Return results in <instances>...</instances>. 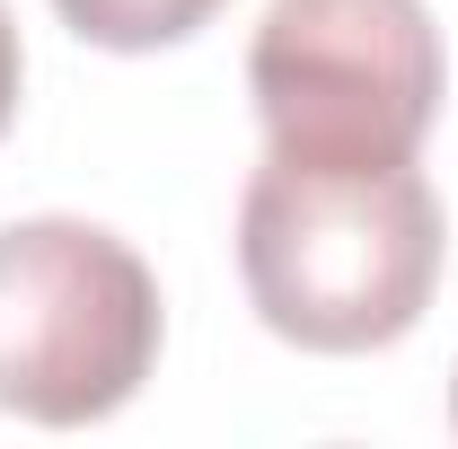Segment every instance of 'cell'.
<instances>
[{
  "label": "cell",
  "mask_w": 458,
  "mask_h": 449,
  "mask_svg": "<svg viewBox=\"0 0 458 449\" xmlns=\"http://www.w3.org/2000/svg\"><path fill=\"white\" fill-rule=\"evenodd\" d=\"M159 274L106 221H36L0 229V414L18 423H106L159 370Z\"/></svg>",
  "instance_id": "7a4b0ae2"
},
{
  "label": "cell",
  "mask_w": 458,
  "mask_h": 449,
  "mask_svg": "<svg viewBox=\"0 0 458 449\" xmlns=\"http://www.w3.org/2000/svg\"><path fill=\"white\" fill-rule=\"evenodd\" d=\"M450 423H458V379H450Z\"/></svg>",
  "instance_id": "8992f818"
},
{
  "label": "cell",
  "mask_w": 458,
  "mask_h": 449,
  "mask_svg": "<svg viewBox=\"0 0 458 449\" xmlns=\"http://www.w3.org/2000/svg\"><path fill=\"white\" fill-rule=\"evenodd\" d=\"M229 0H54V18L98 45V54H159V45H185L194 27H212Z\"/></svg>",
  "instance_id": "277c9868"
},
{
  "label": "cell",
  "mask_w": 458,
  "mask_h": 449,
  "mask_svg": "<svg viewBox=\"0 0 458 449\" xmlns=\"http://www.w3.org/2000/svg\"><path fill=\"white\" fill-rule=\"evenodd\" d=\"M441 194L414 159H274L238 194V274L256 318L300 352H388L441 291Z\"/></svg>",
  "instance_id": "6da1fadb"
},
{
  "label": "cell",
  "mask_w": 458,
  "mask_h": 449,
  "mask_svg": "<svg viewBox=\"0 0 458 449\" xmlns=\"http://www.w3.org/2000/svg\"><path fill=\"white\" fill-rule=\"evenodd\" d=\"M18 89H27V54H18V27H9V9H0V132L18 123Z\"/></svg>",
  "instance_id": "5b68a950"
},
{
  "label": "cell",
  "mask_w": 458,
  "mask_h": 449,
  "mask_svg": "<svg viewBox=\"0 0 458 449\" xmlns=\"http://www.w3.org/2000/svg\"><path fill=\"white\" fill-rule=\"evenodd\" d=\"M441 27L423 0H274L247 45V97L274 159L379 168L441 123Z\"/></svg>",
  "instance_id": "3957f363"
}]
</instances>
